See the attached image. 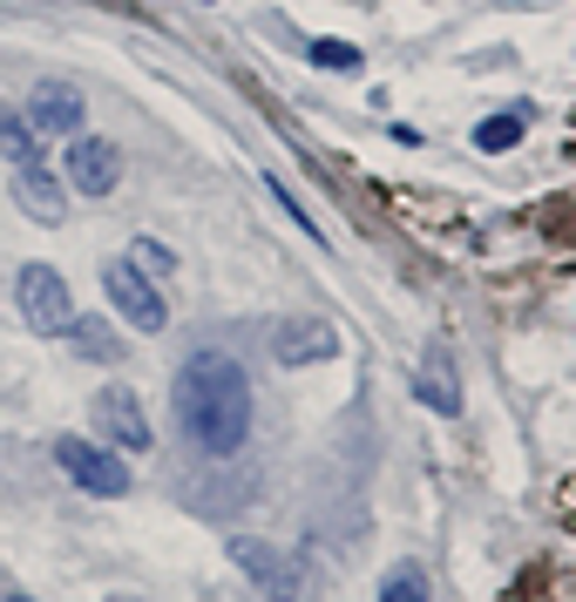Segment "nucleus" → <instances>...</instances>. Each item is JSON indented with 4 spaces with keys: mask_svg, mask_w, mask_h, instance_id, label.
<instances>
[{
    "mask_svg": "<svg viewBox=\"0 0 576 602\" xmlns=\"http://www.w3.org/2000/svg\"><path fill=\"white\" fill-rule=\"evenodd\" d=\"M170 406H177V434L191 441V454L204 461H231L252 441V420H258V399H252V373H244L231 353H191L177 366V386H170Z\"/></svg>",
    "mask_w": 576,
    "mask_h": 602,
    "instance_id": "nucleus-1",
    "label": "nucleus"
},
{
    "mask_svg": "<svg viewBox=\"0 0 576 602\" xmlns=\"http://www.w3.org/2000/svg\"><path fill=\"white\" fill-rule=\"evenodd\" d=\"M224 555L237 562L244 582L265 589L272 602H299V595H305V555H299V549H279V542H265V535H231Z\"/></svg>",
    "mask_w": 576,
    "mask_h": 602,
    "instance_id": "nucleus-2",
    "label": "nucleus"
},
{
    "mask_svg": "<svg viewBox=\"0 0 576 602\" xmlns=\"http://www.w3.org/2000/svg\"><path fill=\"white\" fill-rule=\"evenodd\" d=\"M55 467L81 487V494H102V501H123L129 494V467H123V454L116 447H102V441H81V434H55Z\"/></svg>",
    "mask_w": 576,
    "mask_h": 602,
    "instance_id": "nucleus-3",
    "label": "nucleus"
},
{
    "mask_svg": "<svg viewBox=\"0 0 576 602\" xmlns=\"http://www.w3.org/2000/svg\"><path fill=\"white\" fill-rule=\"evenodd\" d=\"M102 292H109V305H116L136 332H163V325H170V305H163L156 278H143L129 257H109V265H102Z\"/></svg>",
    "mask_w": 576,
    "mask_h": 602,
    "instance_id": "nucleus-4",
    "label": "nucleus"
},
{
    "mask_svg": "<svg viewBox=\"0 0 576 602\" xmlns=\"http://www.w3.org/2000/svg\"><path fill=\"white\" fill-rule=\"evenodd\" d=\"M14 298H21V318H28L35 332H68V318H75L68 278H61L55 265H21V278H14Z\"/></svg>",
    "mask_w": 576,
    "mask_h": 602,
    "instance_id": "nucleus-5",
    "label": "nucleus"
},
{
    "mask_svg": "<svg viewBox=\"0 0 576 602\" xmlns=\"http://www.w3.org/2000/svg\"><path fill=\"white\" fill-rule=\"evenodd\" d=\"M61 184L81 190V197H109V190L123 184V149H116L109 136H75V142H68Z\"/></svg>",
    "mask_w": 576,
    "mask_h": 602,
    "instance_id": "nucleus-6",
    "label": "nucleus"
},
{
    "mask_svg": "<svg viewBox=\"0 0 576 602\" xmlns=\"http://www.w3.org/2000/svg\"><path fill=\"white\" fill-rule=\"evenodd\" d=\"M96 434L116 454H143L149 447V413H143V399L129 386H102L96 393Z\"/></svg>",
    "mask_w": 576,
    "mask_h": 602,
    "instance_id": "nucleus-7",
    "label": "nucleus"
},
{
    "mask_svg": "<svg viewBox=\"0 0 576 602\" xmlns=\"http://www.w3.org/2000/svg\"><path fill=\"white\" fill-rule=\"evenodd\" d=\"M81 122H89V102H81L75 81H35V96H28V129L48 142V136H81Z\"/></svg>",
    "mask_w": 576,
    "mask_h": 602,
    "instance_id": "nucleus-8",
    "label": "nucleus"
},
{
    "mask_svg": "<svg viewBox=\"0 0 576 602\" xmlns=\"http://www.w3.org/2000/svg\"><path fill=\"white\" fill-rule=\"evenodd\" d=\"M14 210L21 217H35V224H61L68 217V184L55 177L48 162H14Z\"/></svg>",
    "mask_w": 576,
    "mask_h": 602,
    "instance_id": "nucleus-9",
    "label": "nucleus"
},
{
    "mask_svg": "<svg viewBox=\"0 0 576 602\" xmlns=\"http://www.w3.org/2000/svg\"><path fill=\"white\" fill-rule=\"evenodd\" d=\"M414 386H421V406H435L441 420L461 413V373H455V353L441 346V338L421 353V379H414Z\"/></svg>",
    "mask_w": 576,
    "mask_h": 602,
    "instance_id": "nucleus-10",
    "label": "nucleus"
},
{
    "mask_svg": "<svg viewBox=\"0 0 576 602\" xmlns=\"http://www.w3.org/2000/svg\"><path fill=\"white\" fill-rule=\"evenodd\" d=\"M272 346H279V366H312V359H333V325H319V318H285L272 332Z\"/></svg>",
    "mask_w": 576,
    "mask_h": 602,
    "instance_id": "nucleus-11",
    "label": "nucleus"
},
{
    "mask_svg": "<svg viewBox=\"0 0 576 602\" xmlns=\"http://www.w3.org/2000/svg\"><path fill=\"white\" fill-rule=\"evenodd\" d=\"M68 346H75L81 359H102V366L129 353V346H123V332H116L109 318H68Z\"/></svg>",
    "mask_w": 576,
    "mask_h": 602,
    "instance_id": "nucleus-12",
    "label": "nucleus"
},
{
    "mask_svg": "<svg viewBox=\"0 0 576 602\" xmlns=\"http://www.w3.org/2000/svg\"><path fill=\"white\" fill-rule=\"evenodd\" d=\"M0 156H8V162H41V136L14 109H0Z\"/></svg>",
    "mask_w": 576,
    "mask_h": 602,
    "instance_id": "nucleus-13",
    "label": "nucleus"
},
{
    "mask_svg": "<svg viewBox=\"0 0 576 602\" xmlns=\"http://www.w3.org/2000/svg\"><path fill=\"white\" fill-rule=\"evenodd\" d=\"M380 602H428V575H421L414 562L387 569V582H380Z\"/></svg>",
    "mask_w": 576,
    "mask_h": 602,
    "instance_id": "nucleus-14",
    "label": "nucleus"
},
{
    "mask_svg": "<svg viewBox=\"0 0 576 602\" xmlns=\"http://www.w3.org/2000/svg\"><path fill=\"white\" fill-rule=\"evenodd\" d=\"M523 142V116H488L481 129H475V149H488V156H502V149H516Z\"/></svg>",
    "mask_w": 576,
    "mask_h": 602,
    "instance_id": "nucleus-15",
    "label": "nucleus"
},
{
    "mask_svg": "<svg viewBox=\"0 0 576 602\" xmlns=\"http://www.w3.org/2000/svg\"><path fill=\"white\" fill-rule=\"evenodd\" d=\"M129 265H136L143 278H163V272H177V250H170V244H156V237H136Z\"/></svg>",
    "mask_w": 576,
    "mask_h": 602,
    "instance_id": "nucleus-16",
    "label": "nucleus"
},
{
    "mask_svg": "<svg viewBox=\"0 0 576 602\" xmlns=\"http://www.w3.org/2000/svg\"><path fill=\"white\" fill-rule=\"evenodd\" d=\"M312 61H319V68H346V75H353V68H360V48H353V41H312Z\"/></svg>",
    "mask_w": 576,
    "mask_h": 602,
    "instance_id": "nucleus-17",
    "label": "nucleus"
},
{
    "mask_svg": "<svg viewBox=\"0 0 576 602\" xmlns=\"http://www.w3.org/2000/svg\"><path fill=\"white\" fill-rule=\"evenodd\" d=\"M0 602H35V595H14V589H0Z\"/></svg>",
    "mask_w": 576,
    "mask_h": 602,
    "instance_id": "nucleus-18",
    "label": "nucleus"
},
{
    "mask_svg": "<svg viewBox=\"0 0 576 602\" xmlns=\"http://www.w3.org/2000/svg\"><path fill=\"white\" fill-rule=\"evenodd\" d=\"M109 602H143V595H109Z\"/></svg>",
    "mask_w": 576,
    "mask_h": 602,
    "instance_id": "nucleus-19",
    "label": "nucleus"
}]
</instances>
